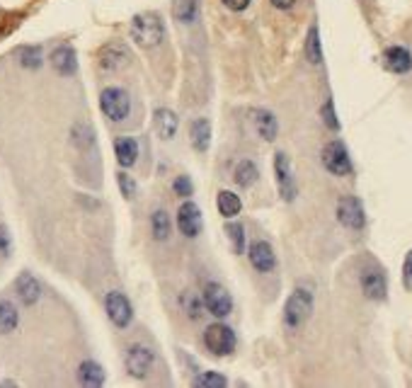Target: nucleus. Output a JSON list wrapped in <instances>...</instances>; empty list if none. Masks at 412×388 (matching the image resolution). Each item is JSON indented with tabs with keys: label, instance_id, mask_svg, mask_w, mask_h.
Returning <instances> with one entry per match:
<instances>
[{
	"label": "nucleus",
	"instance_id": "6ab92c4d",
	"mask_svg": "<svg viewBox=\"0 0 412 388\" xmlns=\"http://www.w3.org/2000/svg\"><path fill=\"white\" fill-rule=\"evenodd\" d=\"M114 153L121 168H131L136 163V158H139V144L131 136H121V139L114 141Z\"/></svg>",
	"mask_w": 412,
	"mask_h": 388
},
{
	"label": "nucleus",
	"instance_id": "a211bd4d",
	"mask_svg": "<svg viewBox=\"0 0 412 388\" xmlns=\"http://www.w3.org/2000/svg\"><path fill=\"white\" fill-rule=\"evenodd\" d=\"M51 66H53V71L61 73V76H73V73L78 71V58H76V51H73V47L63 44V47L53 49Z\"/></svg>",
	"mask_w": 412,
	"mask_h": 388
},
{
	"label": "nucleus",
	"instance_id": "f3484780",
	"mask_svg": "<svg viewBox=\"0 0 412 388\" xmlns=\"http://www.w3.org/2000/svg\"><path fill=\"white\" fill-rule=\"evenodd\" d=\"M384 66L390 73H408L412 68V56L405 47H390L384 51Z\"/></svg>",
	"mask_w": 412,
	"mask_h": 388
},
{
	"label": "nucleus",
	"instance_id": "9b49d317",
	"mask_svg": "<svg viewBox=\"0 0 412 388\" xmlns=\"http://www.w3.org/2000/svg\"><path fill=\"white\" fill-rule=\"evenodd\" d=\"M202 211L194 201H182V206L178 209V228L182 230V235L194 238V235L202 233Z\"/></svg>",
	"mask_w": 412,
	"mask_h": 388
},
{
	"label": "nucleus",
	"instance_id": "9d476101",
	"mask_svg": "<svg viewBox=\"0 0 412 388\" xmlns=\"http://www.w3.org/2000/svg\"><path fill=\"white\" fill-rule=\"evenodd\" d=\"M274 175H277L279 194L286 201H291L293 196H296V180H293V170H291V163H289L286 153L274 155Z\"/></svg>",
	"mask_w": 412,
	"mask_h": 388
},
{
	"label": "nucleus",
	"instance_id": "20e7f679",
	"mask_svg": "<svg viewBox=\"0 0 412 388\" xmlns=\"http://www.w3.org/2000/svg\"><path fill=\"white\" fill-rule=\"evenodd\" d=\"M202 301H204L206 311L216 318H225V316H230V311H233V298H230L228 289L218 282L206 284L204 294H202Z\"/></svg>",
	"mask_w": 412,
	"mask_h": 388
},
{
	"label": "nucleus",
	"instance_id": "412c9836",
	"mask_svg": "<svg viewBox=\"0 0 412 388\" xmlns=\"http://www.w3.org/2000/svg\"><path fill=\"white\" fill-rule=\"evenodd\" d=\"M178 126H180V119L173 110L155 112V131H158L160 139H165V141L173 139V136L178 134Z\"/></svg>",
	"mask_w": 412,
	"mask_h": 388
},
{
	"label": "nucleus",
	"instance_id": "a878e982",
	"mask_svg": "<svg viewBox=\"0 0 412 388\" xmlns=\"http://www.w3.org/2000/svg\"><path fill=\"white\" fill-rule=\"evenodd\" d=\"M257 178H259L257 165H255L252 160H240L238 168H235V183H238L240 187H252V185L257 183Z\"/></svg>",
	"mask_w": 412,
	"mask_h": 388
},
{
	"label": "nucleus",
	"instance_id": "bb28decb",
	"mask_svg": "<svg viewBox=\"0 0 412 388\" xmlns=\"http://www.w3.org/2000/svg\"><path fill=\"white\" fill-rule=\"evenodd\" d=\"M151 228H153V238L155 240H168L170 230H173V223H170L168 211L158 209L153 216H151Z\"/></svg>",
	"mask_w": 412,
	"mask_h": 388
},
{
	"label": "nucleus",
	"instance_id": "7c9ffc66",
	"mask_svg": "<svg viewBox=\"0 0 412 388\" xmlns=\"http://www.w3.org/2000/svg\"><path fill=\"white\" fill-rule=\"evenodd\" d=\"M182 306H184V311H187V316L192 318V321H199V318L204 316V301L202 298H197V296H192V294H184L182 296Z\"/></svg>",
	"mask_w": 412,
	"mask_h": 388
},
{
	"label": "nucleus",
	"instance_id": "6e6552de",
	"mask_svg": "<svg viewBox=\"0 0 412 388\" xmlns=\"http://www.w3.org/2000/svg\"><path fill=\"white\" fill-rule=\"evenodd\" d=\"M105 311L110 316V321L114 323L117 328H126L134 318V308H131L129 298L121 292H110L105 298Z\"/></svg>",
	"mask_w": 412,
	"mask_h": 388
},
{
	"label": "nucleus",
	"instance_id": "b1692460",
	"mask_svg": "<svg viewBox=\"0 0 412 388\" xmlns=\"http://www.w3.org/2000/svg\"><path fill=\"white\" fill-rule=\"evenodd\" d=\"M19 326V313L12 301H0V335H10Z\"/></svg>",
	"mask_w": 412,
	"mask_h": 388
},
{
	"label": "nucleus",
	"instance_id": "5701e85b",
	"mask_svg": "<svg viewBox=\"0 0 412 388\" xmlns=\"http://www.w3.org/2000/svg\"><path fill=\"white\" fill-rule=\"evenodd\" d=\"M216 204H218V214L225 216V219H233V216L240 214V209H243V201H240V196L235 192H230V189H223V192H218V199H216Z\"/></svg>",
	"mask_w": 412,
	"mask_h": 388
},
{
	"label": "nucleus",
	"instance_id": "cd10ccee",
	"mask_svg": "<svg viewBox=\"0 0 412 388\" xmlns=\"http://www.w3.org/2000/svg\"><path fill=\"white\" fill-rule=\"evenodd\" d=\"M306 56L311 63H320L323 61V49H320V32H318V27L313 24L311 32H308L306 37Z\"/></svg>",
	"mask_w": 412,
	"mask_h": 388
},
{
	"label": "nucleus",
	"instance_id": "473e14b6",
	"mask_svg": "<svg viewBox=\"0 0 412 388\" xmlns=\"http://www.w3.org/2000/svg\"><path fill=\"white\" fill-rule=\"evenodd\" d=\"M117 183H119V189H121V194H124L126 199H131V196L136 194V183H134V178H131V175L119 173V175H117Z\"/></svg>",
	"mask_w": 412,
	"mask_h": 388
},
{
	"label": "nucleus",
	"instance_id": "2f4dec72",
	"mask_svg": "<svg viewBox=\"0 0 412 388\" xmlns=\"http://www.w3.org/2000/svg\"><path fill=\"white\" fill-rule=\"evenodd\" d=\"M19 63L24 68H39L42 66V49L39 47H27L19 51Z\"/></svg>",
	"mask_w": 412,
	"mask_h": 388
},
{
	"label": "nucleus",
	"instance_id": "f704fd0d",
	"mask_svg": "<svg viewBox=\"0 0 412 388\" xmlns=\"http://www.w3.org/2000/svg\"><path fill=\"white\" fill-rule=\"evenodd\" d=\"M173 189H175V194L178 196H192V192H194V185H192V180L189 178H178L173 183Z\"/></svg>",
	"mask_w": 412,
	"mask_h": 388
},
{
	"label": "nucleus",
	"instance_id": "4be33fe9",
	"mask_svg": "<svg viewBox=\"0 0 412 388\" xmlns=\"http://www.w3.org/2000/svg\"><path fill=\"white\" fill-rule=\"evenodd\" d=\"M78 379H80L83 386H102L105 384V371H102V366L97 362L87 360L78 369Z\"/></svg>",
	"mask_w": 412,
	"mask_h": 388
},
{
	"label": "nucleus",
	"instance_id": "f03ea898",
	"mask_svg": "<svg viewBox=\"0 0 412 388\" xmlns=\"http://www.w3.org/2000/svg\"><path fill=\"white\" fill-rule=\"evenodd\" d=\"M313 313V294L308 289H296L284 306V323L289 328H301Z\"/></svg>",
	"mask_w": 412,
	"mask_h": 388
},
{
	"label": "nucleus",
	"instance_id": "7ed1b4c3",
	"mask_svg": "<svg viewBox=\"0 0 412 388\" xmlns=\"http://www.w3.org/2000/svg\"><path fill=\"white\" fill-rule=\"evenodd\" d=\"M204 345H206V350H209L211 355L228 357L230 352L235 350L238 340H235V332L230 330L228 326H223V323H216V326H209L204 330Z\"/></svg>",
	"mask_w": 412,
	"mask_h": 388
},
{
	"label": "nucleus",
	"instance_id": "423d86ee",
	"mask_svg": "<svg viewBox=\"0 0 412 388\" xmlns=\"http://www.w3.org/2000/svg\"><path fill=\"white\" fill-rule=\"evenodd\" d=\"M323 165H325L327 173L337 175V178H345L352 173V158L347 153V146L342 141H330V144L323 149Z\"/></svg>",
	"mask_w": 412,
	"mask_h": 388
},
{
	"label": "nucleus",
	"instance_id": "39448f33",
	"mask_svg": "<svg viewBox=\"0 0 412 388\" xmlns=\"http://www.w3.org/2000/svg\"><path fill=\"white\" fill-rule=\"evenodd\" d=\"M100 110L105 112V117H110L112 121H121L129 117L131 100L126 95V90L121 87H105L100 95Z\"/></svg>",
	"mask_w": 412,
	"mask_h": 388
},
{
	"label": "nucleus",
	"instance_id": "aec40b11",
	"mask_svg": "<svg viewBox=\"0 0 412 388\" xmlns=\"http://www.w3.org/2000/svg\"><path fill=\"white\" fill-rule=\"evenodd\" d=\"M189 139H192V146L199 151V153L209 151V146H211V124H209V119H204V117L194 119L192 126H189Z\"/></svg>",
	"mask_w": 412,
	"mask_h": 388
},
{
	"label": "nucleus",
	"instance_id": "0eeeda50",
	"mask_svg": "<svg viewBox=\"0 0 412 388\" xmlns=\"http://www.w3.org/2000/svg\"><path fill=\"white\" fill-rule=\"evenodd\" d=\"M337 221H340L345 228L352 230H361L366 223V214H364V206L357 196H342L337 201Z\"/></svg>",
	"mask_w": 412,
	"mask_h": 388
},
{
	"label": "nucleus",
	"instance_id": "c9c22d12",
	"mask_svg": "<svg viewBox=\"0 0 412 388\" xmlns=\"http://www.w3.org/2000/svg\"><path fill=\"white\" fill-rule=\"evenodd\" d=\"M403 287L412 289V250L405 255V262H403Z\"/></svg>",
	"mask_w": 412,
	"mask_h": 388
},
{
	"label": "nucleus",
	"instance_id": "c85d7f7f",
	"mask_svg": "<svg viewBox=\"0 0 412 388\" xmlns=\"http://www.w3.org/2000/svg\"><path fill=\"white\" fill-rule=\"evenodd\" d=\"M225 233H228V240L233 243V250L238 255H243L245 250V228L240 223H235V221H228L225 223Z\"/></svg>",
	"mask_w": 412,
	"mask_h": 388
},
{
	"label": "nucleus",
	"instance_id": "72a5a7b5",
	"mask_svg": "<svg viewBox=\"0 0 412 388\" xmlns=\"http://www.w3.org/2000/svg\"><path fill=\"white\" fill-rule=\"evenodd\" d=\"M323 119H325V124L330 126V129H340V121H337V115H335V105H332V100H327L325 105H323Z\"/></svg>",
	"mask_w": 412,
	"mask_h": 388
},
{
	"label": "nucleus",
	"instance_id": "c756f323",
	"mask_svg": "<svg viewBox=\"0 0 412 388\" xmlns=\"http://www.w3.org/2000/svg\"><path fill=\"white\" fill-rule=\"evenodd\" d=\"M194 386H199V388H225L228 386V381H225L221 374L204 371V374H199L197 379H194Z\"/></svg>",
	"mask_w": 412,
	"mask_h": 388
},
{
	"label": "nucleus",
	"instance_id": "f257e3e1",
	"mask_svg": "<svg viewBox=\"0 0 412 388\" xmlns=\"http://www.w3.org/2000/svg\"><path fill=\"white\" fill-rule=\"evenodd\" d=\"M131 37L139 47H158L165 39V24L158 12H139L131 19Z\"/></svg>",
	"mask_w": 412,
	"mask_h": 388
},
{
	"label": "nucleus",
	"instance_id": "2eb2a0df",
	"mask_svg": "<svg viewBox=\"0 0 412 388\" xmlns=\"http://www.w3.org/2000/svg\"><path fill=\"white\" fill-rule=\"evenodd\" d=\"M15 292H17V298L24 306H34L42 298V287H39V282L29 272H22L15 279Z\"/></svg>",
	"mask_w": 412,
	"mask_h": 388
},
{
	"label": "nucleus",
	"instance_id": "58836bf2",
	"mask_svg": "<svg viewBox=\"0 0 412 388\" xmlns=\"http://www.w3.org/2000/svg\"><path fill=\"white\" fill-rule=\"evenodd\" d=\"M269 3H272L274 8H279V10H289V8H293V3H296V0H269Z\"/></svg>",
	"mask_w": 412,
	"mask_h": 388
},
{
	"label": "nucleus",
	"instance_id": "f8f14e48",
	"mask_svg": "<svg viewBox=\"0 0 412 388\" xmlns=\"http://www.w3.org/2000/svg\"><path fill=\"white\" fill-rule=\"evenodd\" d=\"M359 284H361V292H364L366 298H371V301H384L386 294H388V282H386V274L381 272V269H364L359 277Z\"/></svg>",
	"mask_w": 412,
	"mask_h": 388
},
{
	"label": "nucleus",
	"instance_id": "dca6fc26",
	"mask_svg": "<svg viewBox=\"0 0 412 388\" xmlns=\"http://www.w3.org/2000/svg\"><path fill=\"white\" fill-rule=\"evenodd\" d=\"M250 119H252L255 131L259 134V139H264V141L277 139L279 124H277V119H274L272 112H267V110H250Z\"/></svg>",
	"mask_w": 412,
	"mask_h": 388
},
{
	"label": "nucleus",
	"instance_id": "1a4fd4ad",
	"mask_svg": "<svg viewBox=\"0 0 412 388\" xmlns=\"http://www.w3.org/2000/svg\"><path fill=\"white\" fill-rule=\"evenodd\" d=\"M124 364L131 376H136V379H146L151 366H153V352L144 345H134V347H129V352H126Z\"/></svg>",
	"mask_w": 412,
	"mask_h": 388
},
{
	"label": "nucleus",
	"instance_id": "4c0bfd02",
	"mask_svg": "<svg viewBox=\"0 0 412 388\" xmlns=\"http://www.w3.org/2000/svg\"><path fill=\"white\" fill-rule=\"evenodd\" d=\"M221 3H223L228 10H233V12H243V10L250 5V0H221Z\"/></svg>",
	"mask_w": 412,
	"mask_h": 388
},
{
	"label": "nucleus",
	"instance_id": "ddd939ff",
	"mask_svg": "<svg viewBox=\"0 0 412 388\" xmlns=\"http://www.w3.org/2000/svg\"><path fill=\"white\" fill-rule=\"evenodd\" d=\"M129 58H131V53L124 44H107L100 51V68L110 73L121 71L124 66H129Z\"/></svg>",
	"mask_w": 412,
	"mask_h": 388
},
{
	"label": "nucleus",
	"instance_id": "e433bc0d",
	"mask_svg": "<svg viewBox=\"0 0 412 388\" xmlns=\"http://www.w3.org/2000/svg\"><path fill=\"white\" fill-rule=\"evenodd\" d=\"M10 250H12V240H10L8 228H5V226H0V255H3V258H8Z\"/></svg>",
	"mask_w": 412,
	"mask_h": 388
},
{
	"label": "nucleus",
	"instance_id": "393cba45",
	"mask_svg": "<svg viewBox=\"0 0 412 388\" xmlns=\"http://www.w3.org/2000/svg\"><path fill=\"white\" fill-rule=\"evenodd\" d=\"M199 15V3L197 0H175L173 5V17L178 19V22H194Z\"/></svg>",
	"mask_w": 412,
	"mask_h": 388
},
{
	"label": "nucleus",
	"instance_id": "4468645a",
	"mask_svg": "<svg viewBox=\"0 0 412 388\" xmlns=\"http://www.w3.org/2000/svg\"><path fill=\"white\" fill-rule=\"evenodd\" d=\"M250 264H252L257 272H272L277 267V255H274L272 245L264 243V240H257V243L250 245L248 250Z\"/></svg>",
	"mask_w": 412,
	"mask_h": 388
}]
</instances>
